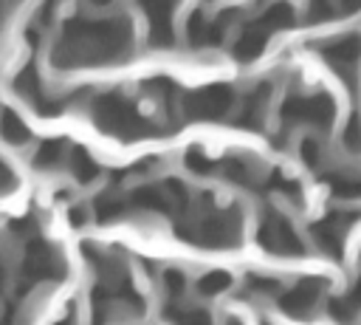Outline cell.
Segmentation results:
<instances>
[{
    "instance_id": "cell-1",
    "label": "cell",
    "mask_w": 361,
    "mask_h": 325,
    "mask_svg": "<svg viewBox=\"0 0 361 325\" xmlns=\"http://www.w3.org/2000/svg\"><path fill=\"white\" fill-rule=\"evenodd\" d=\"M257 237L262 240L265 249H271L276 254H285V257H293V254H302L305 252V246L299 243L296 232L290 229V223L285 218H268L262 223V229H259Z\"/></svg>"
},
{
    "instance_id": "cell-2",
    "label": "cell",
    "mask_w": 361,
    "mask_h": 325,
    "mask_svg": "<svg viewBox=\"0 0 361 325\" xmlns=\"http://www.w3.org/2000/svg\"><path fill=\"white\" fill-rule=\"evenodd\" d=\"M234 102V93L223 85H214V88H206L200 93L192 96V107L197 116L203 119H214V116H223L228 110V105Z\"/></svg>"
},
{
    "instance_id": "cell-3",
    "label": "cell",
    "mask_w": 361,
    "mask_h": 325,
    "mask_svg": "<svg viewBox=\"0 0 361 325\" xmlns=\"http://www.w3.org/2000/svg\"><path fill=\"white\" fill-rule=\"evenodd\" d=\"M319 294H322V280H302L296 288H290V291H285L279 297V305L288 314H305V311H310L316 305Z\"/></svg>"
},
{
    "instance_id": "cell-4",
    "label": "cell",
    "mask_w": 361,
    "mask_h": 325,
    "mask_svg": "<svg viewBox=\"0 0 361 325\" xmlns=\"http://www.w3.org/2000/svg\"><path fill=\"white\" fill-rule=\"evenodd\" d=\"M0 130H3V138L11 141V144H23V141H28V130H25L23 122H20L14 113H8V110L0 116Z\"/></svg>"
},
{
    "instance_id": "cell-5",
    "label": "cell",
    "mask_w": 361,
    "mask_h": 325,
    "mask_svg": "<svg viewBox=\"0 0 361 325\" xmlns=\"http://www.w3.org/2000/svg\"><path fill=\"white\" fill-rule=\"evenodd\" d=\"M228 285H231V277H228L226 271H212V274H206V277L197 283L200 294H220V291H226Z\"/></svg>"
},
{
    "instance_id": "cell-6",
    "label": "cell",
    "mask_w": 361,
    "mask_h": 325,
    "mask_svg": "<svg viewBox=\"0 0 361 325\" xmlns=\"http://www.w3.org/2000/svg\"><path fill=\"white\" fill-rule=\"evenodd\" d=\"M178 325H212V317L203 311V308H195V311H183L175 317Z\"/></svg>"
}]
</instances>
